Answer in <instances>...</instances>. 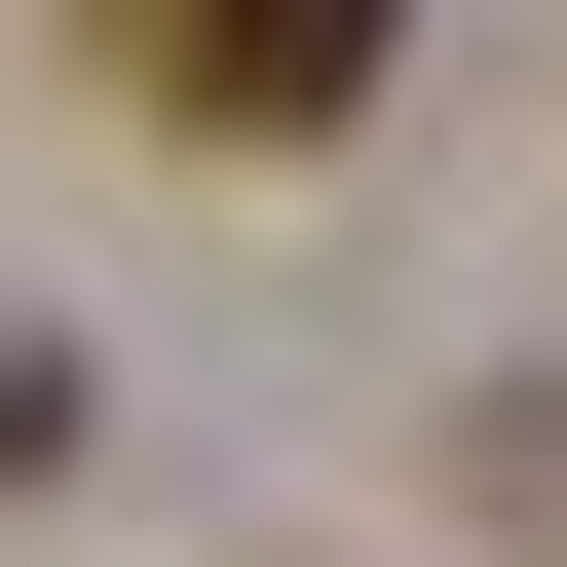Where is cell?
Returning a JSON list of instances; mask_svg holds the SVG:
<instances>
[{"instance_id": "6da1fadb", "label": "cell", "mask_w": 567, "mask_h": 567, "mask_svg": "<svg viewBox=\"0 0 567 567\" xmlns=\"http://www.w3.org/2000/svg\"><path fill=\"white\" fill-rule=\"evenodd\" d=\"M379 39H416V0H114V76H152V114H227V152H341V114H379Z\"/></svg>"}]
</instances>
